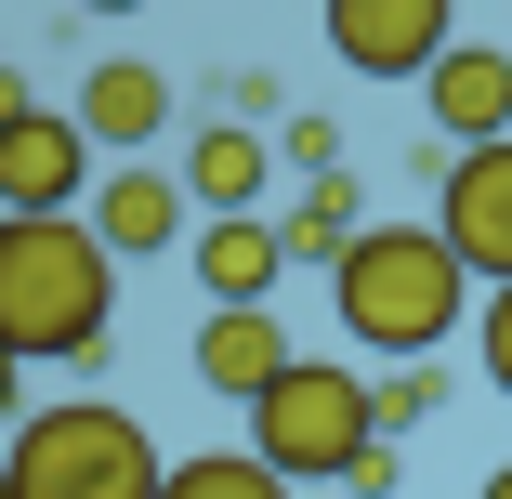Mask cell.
I'll list each match as a JSON object with an SVG mask.
<instances>
[{"label":"cell","mask_w":512,"mask_h":499,"mask_svg":"<svg viewBox=\"0 0 512 499\" xmlns=\"http://www.w3.org/2000/svg\"><path fill=\"white\" fill-rule=\"evenodd\" d=\"M27 119V66H0V132H14Z\"/></svg>","instance_id":"cell-22"},{"label":"cell","mask_w":512,"mask_h":499,"mask_svg":"<svg viewBox=\"0 0 512 499\" xmlns=\"http://www.w3.org/2000/svg\"><path fill=\"white\" fill-rule=\"evenodd\" d=\"M158 499H289V473L276 460H250V447H197V460H171V486Z\"/></svg>","instance_id":"cell-15"},{"label":"cell","mask_w":512,"mask_h":499,"mask_svg":"<svg viewBox=\"0 0 512 499\" xmlns=\"http://www.w3.org/2000/svg\"><path fill=\"white\" fill-rule=\"evenodd\" d=\"M184 197H197V224H211V211H263V197H276V145L250 119H211L184 145Z\"/></svg>","instance_id":"cell-13"},{"label":"cell","mask_w":512,"mask_h":499,"mask_svg":"<svg viewBox=\"0 0 512 499\" xmlns=\"http://www.w3.org/2000/svg\"><path fill=\"white\" fill-rule=\"evenodd\" d=\"M276 368H289L276 303H211V316H197V381H211V394H237V408H250Z\"/></svg>","instance_id":"cell-12"},{"label":"cell","mask_w":512,"mask_h":499,"mask_svg":"<svg viewBox=\"0 0 512 499\" xmlns=\"http://www.w3.org/2000/svg\"><path fill=\"white\" fill-rule=\"evenodd\" d=\"M276 237H289V263H342L368 224H355V184H302L289 211H276Z\"/></svg>","instance_id":"cell-14"},{"label":"cell","mask_w":512,"mask_h":499,"mask_svg":"<svg viewBox=\"0 0 512 499\" xmlns=\"http://www.w3.org/2000/svg\"><path fill=\"white\" fill-rule=\"evenodd\" d=\"M329 303H342V342L407 368V355H447L460 303H473V263L434 237V224H368L342 263H329Z\"/></svg>","instance_id":"cell-2"},{"label":"cell","mask_w":512,"mask_h":499,"mask_svg":"<svg viewBox=\"0 0 512 499\" xmlns=\"http://www.w3.org/2000/svg\"><path fill=\"white\" fill-rule=\"evenodd\" d=\"M66 119L92 132V158H145V145L171 132V66H145V53H119V66H92Z\"/></svg>","instance_id":"cell-10"},{"label":"cell","mask_w":512,"mask_h":499,"mask_svg":"<svg viewBox=\"0 0 512 499\" xmlns=\"http://www.w3.org/2000/svg\"><path fill=\"white\" fill-rule=\"evenodd\" d=\"M79 224L106 237L119 263H158V250H184V237H197V197H184V171H145V158H119V171H92Z\"/></svg>","instance_id":"cell-6"},{"label":"cell","mask_w":512,"mask_h":499,"mask_svg":"<svg viewBox=\"0 0 512 499\" xmlns=\"http://www.w3.org/2000/svg\"><path fill=\"white\" fill-rule=\"evenodd\" d=\"M394 486H407V460H394V434H381V447H368V460L342 473V499H394Z\"/></svg>","instance_id":"cell-20"},{"label":"cell","mask_w":512,"mask_h":499,"mask_svg":"<svg viewBox=\"0 0 512 499\" xmlns=\"http://www.w3.org/2000/svg\"><path fill=\"white\" fill-rule=\"evenodd\" d=\"M421 92H434V145H512V53L499 40H447L421 66Z\"/></svg>","instance_id":"cell-9"},{"label":"cell","mask_w":512,"mask_h":499,"mask_svg":"<svg viewBox=\"0 0 512 499\" xmlns=\"http://www.w3.org/2000/svg\"><path fill=\"white\" fill-rule=\"evenodd\" d=\"M473 355H486V381H499V408H512V289H486V329H473Z\"/></svg>","instance_id":"cell-18"},{"label":"cell","mask_w":512,"mask_h":499,"mask_svg":"<svg viewBox=\"0 0 512 499\" xmlns=\"http://www.w3.org/2000/svg\"><path fill=\"white\" fill-rule=\"evenodd\" d=\"M79 14H145V0H79Z\"/></svg>","instance_id":"cell-23"},{"label":"cell","mask_w":512,"mask_h":499,"mask_svg":"<svg viewBox=\"0 0 512 499\" xmlns=\"http://www.w3.org/2000/svg\"><path fill=\"white\" fill-rule=\"evenodd\" d=\"M447 40H460L447 0H329V53H342L355 79H421Z\"/></svg>","instance_id":"cell-7"},{"label":"cell","mask_w":512,"mask_h":499,"mask_svg":"<svg viewBox=\"0 0 512 499\" xmlns=\"http://www.w3.org/2000/svg\"><path fill=\"white\" fill-rule=\"evenodd\" d=\"M434 237H447L486 289H512V145H460V158H447V184H434Z\"/></svg>","instance_id":"cell-5"},{"label":"cell","mask_w":512,"mask_h":499,"mask_svg":"<svg viewBox=\"0 0 512 499\" xmlns=\"http://www.w3.org/2000/svg\"><path fill=\"white\" fill-rule=\"evenodd\" d=\"M276 171H302V184H342V119H276Z\"/></svg>","instance_id":"cell-17"},{"label":"cell","mask_w":512,"mask_h":499,"mask_svg":"<svg viewBox=\"0 0 512 499\" xmlns=\"http://www.w3.org/2000/svg\"><path fill=\"white\" fill-rule=\"evenodd\" d=\"M14 408H27V355L0 342V434H14Z\"/></svg>","instance_id":"cell-21"},{"label":"cell","mask_w":512,"mask_h":499,"mask_svg":"<svg viewBox=\"0 0 512 499\" xmlns=\"http://www.w3.org/2000/svg\"><path fill=\"white\" fill-rule=\"evenodd\" d=\"M368 421H381V434H407V421H434V355H407V368H381V381H368Z\"/></svg>","instance_id":"cell-16"},{"label":"cell","mask_w":512,"mask_h":499,"mask_svg":"<svg viewBox=\"0 0 512 499\" xmlns=\"http://www.w3.org/2000/svg\"><path fill=\"white\" fill-rule=\"evenodd\" d=\"M184 250H197V289H211V303H276V276H289L276 211H211Z\"/></svg>","instance_id":"cell-11"},{"label":"cell","mask_w":512,"mask_h":499,"mask_svg":"<svg viewBox=\"0 0 512 499\" xmlns=\"http://www.w3.org/2000/svg\"><path fill=\"white\" fill-rule=\"evenodd\" d=\"M486 499H512V460H499V473H486Z\"/></svg>","instance_id":"cell-24"},{"label":"cell","mask_w":512,"mask_h":499,"mask_svg":"<svg viewBox=\"0 0 512 499\" xmlns=\"http://www.w3.org/2000/svg\"><path fill=\"white\" fill-rule=\"evenodd\" d=\"M0 473H14V499H158L171 486L158 434L119 394H53V408H27L0 434Z\"/></svg>","instance_id":"cell-3"},{"label":"cell","mask_w":512,"mask_h":499,"mask_svg":"<svg viewBox=\"0 0 512 499\" xmlns=\"http://www.w3.org/2000/svg\"><path fill=\"white\" fill-rule=\"evenodd\" d=\"M368 447H381V421H368V381L342 355H289L250 394V460H276L289 486H342Z\"/></svg>","instance_id":"cell-4"},{"label":"cell","mask_w":512,"mask_h":499,"mask_svg":"<svg viewBox=\"0 0 512 499\" xmlns=\"http://www.w3.org/2000/svg\"><path fill=\"white\" fill-rule=\"evenodd\" d=\"M92 197V132L66 106H27L0 132V211H79Z\"/></svg>","instance_id":"cell-8"},{"label":"cell","mask_w":512,"mask_h":499,"mask_svg":"<svg viewBox=\"0 0 512 499\" xmlns=\"http://www.w3.org/2000/svg\"><path fill=\"white\" fill-rule=\"evenodd\" d=\"M119 316V250L79 211H0V342L27 368H92Z\"/></svg>","instance_id":"cell-1"},{"label":"cell","mask_w":512,"mask_h":499,"mask_svg":"<svg viewBox=\"0 0 512 499\" xmlns=\"http://www.w3.org/2000/svg\"><path fill=\"white\" fill-rule=\"evenodd\" d=\"M0 499H14V473H0Z\"/></svg>","instance_id":"cell-25"},{"label":"cell","mask_w":512,"mask_h":499,"mask_svg":"<svg viewBox=\"0 0 512 499\" xmlns=\"http://www.w3.org/2000/svg\"><path fill=\"white\" fill-rule=\"evenodd\" d=\"M224 92H237V119H250V132H263V119H289V79H276V66H237Z\"/></svg>","instance_id":"cell-19"}]
</instances>
